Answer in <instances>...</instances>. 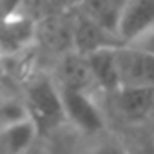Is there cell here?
<instances>
[{
	"label": "cell",
	"mask_w": 154,
	"mask_h": 154,
	"mask_svg": "<svg viewBox=\"0 0 154 154\" xmlns=\"http://www.w3.org/2000/svg\"><path fill=\"white\" fill-rule=\"evenodd\" d=\"M26 103L31 120L35 122L40 132H49L67 122L63 111L62 89L49 76H40L29 84L26 93Z\"/></svg>",
	"instance_id": "6da1fadb"
},
{
	"label": "cell",
	"mask_w": 154,
	"mask_h": 154,
	"mask_svg": "<svg viewBox=\"0 0 154 154\" xmlns=\"http://www.w3.org/2000/svg\"><path fill=\"white\" fill-rule=\"evenodd\" d=\"M62 100L67 123L84 134H96L103 129L105 120L102 109L94 102L93 94L82 84H62Z\"/></svg>",
	"instance_id": "7a4b0ae2"
},
{
	"label": "cell",
	"mask_w": 154,
	"mask_h": 154,
	"mask_svg": "<svg viewBox=\"0 0 154 154\" xmlns=\"http://www.w3.org/2000/svg\"><path fill=\"white\" fill-rule=\"evenodd\" d=\"M122 87H150L154 89V56L131 45L116 49ZM120 87V89H122Z\"/></svg>",
	"instance_id": "3957f363"
},
{
	"label": "cell",
	"mask_w": 154,
	"mask_h": 154,
	"mask_svg": "<svg viewBox=\"0 0 154 154\" xmlns=\"http://www.w3.org/2000/svg\"><path fill=\"white\" fill-rule=\"evenodd\" d=\"M154 31V0H129L118 26V40L122 45H134L145 35Z\"/></svg>",
	"instance_id": "277c9868"
},
{
	"label": "cell",
	"mask_w": 154,
	"mask_h": 154,
	"mask_svg": "<svg viewBox=\"0 0 154 154\" xmlns=\"http://www.w3.org/2000/svg\"><path fill=\"white\" fill-rule=\"evenodd\" d=\"M114 109L127 122L138 123L154 112V89L150 87H122L112 93Z\"/></svg>",
	"instance_id": "5b68a950"
},
{
	"label": "cell",
	"mask_w": 154,
	"mask_h": 154,
	"mask_svg": "<svg viewBox=\"0 0 154 154\" xmlns=\"http://www.w3.org/2000/svg\"><path fill=\"white\" fill-rule=\"evenodd\" d=\"M120 45H109V47H102L96 49L89 54L84 56L89 76L105 91H109L111 94L116 93L122 84H120V67H118V54L116 49Z\"/></svg>",
	"instance_id": "8992f818"
},
{
	"label": "cell",
	"mask_w": 154,
	"mask_h": 154,
	"mask_svg": "<svg viewBox=\"0 0 154 154\" xmlns=\"http://www.w3.org/2000/svg\"><path fill=\"white\" fill-rule=\"evenodd\" d=\"M35 27L33 22L24 17L18 8L15 11L4 13V24H2V51L8 53H18L20 49L27 47L33 42Z\"/></svg>",
	"instance_id": "52a82bcc"
},
{
	"label": "cell",
	"mask_w": 154,
	"mask_h": 154,
	"mask_svg": "<svg viewBox=\"0 0 154 154\" xmlns=\"http://www.w3.org/2000/svg\"><path fill=\"white\" fill-rule=\"evenodd\" d=\"M123 6L125 2H116V0H89L80 8L84 9V17L87 20H91L102 31L109 33L118 40V26L123 13Z\"/></svg>",
	"instance_id": "ba28073f"
},
{
	"label": "cell",
	"mask_w": 154,
	"mask_h": 154,
	"mask_svg": "<svg viewBox=\"0 0 154 154\" xmlns=\"http://www.w3.org/2000/svg\"><path fill=\"white\" fill-rule=\"evenodd\" d=\"M40 131L33 120L0 129V145L2 154H27L38 138Z\"/></svg>",
	"instance_id": "9c48e42d"
},
{
	"label": "cell",
	"mask_w": 154,
	"mask_h": 154,
	"mask_svg": "<svg viewBox=\"0 0 154 154\" xmlns=\"http://www.w3.org/2000/svg\"><path fill=\"white\" fill-rule=\"evenodd\" d=\"M31 120L29 109L26 100H18V98H6L2 102V109H0V129H6L22 122Z\"/></svg>",
	"instance_id": "30bf717a"
},
{
	"label": "cell",
	"mask_w": 154,
	"mask_h": 154,
	"mask_svg": "<svg viewBox=\"0 0 154 154\" xmlns=\"http://www.w3.org/2000/svg\"><path fill=\"white\" fill-rule=\"evenodd\" d=\"M89 154H127V150L118 141H102L89 150Z\"/></svg>",
	"instance_id": "8fae6325"
},
{
	"label": "cell",
	"mask_w": 154,
	"mask_h": 154,
	"mask_svg": "<svg viewBox=\"0 0 154 154\" xmlns=\"http://www.w3.org/2000/svg\"><path fill=\"white\" fill-rule=\"evenodd\" d=\"M131 47H136V49H140V51H143V53L154 56V31H150L149 35H145L140 42H136V44L131 45Z\"/></svg>",
	"instance_id": "7c38bea8"
}]
</instances>
